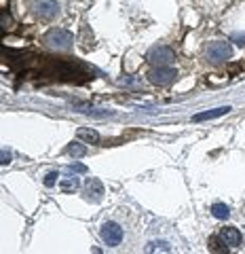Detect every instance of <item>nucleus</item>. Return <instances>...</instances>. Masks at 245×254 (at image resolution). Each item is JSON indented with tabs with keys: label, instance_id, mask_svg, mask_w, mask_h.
<instances>
[{
	"label": "nucleus",
	"instance_id": "obj_1",
	"mask_svg": "<svg viewBox=\"0 0 245 254\" xmlns=\"http://www.w3.org/2000/svg\"><path fill=\"white\" fill-rule=\"evenodd\" d=\"M72 34H70L68 30H61V28H53V30H49L45 34V43H47V47H51V49H55V51H66V49H70L72 47Z\"/></svg>",
	"mask_w": 245,
	"mask_h": 254
},
{
	"label": "nucleus",
	"instance_id": "obj_2",
	"mask_svg": "<svg viewBox=\"0 0 245 254\" xmlns=\"http://www.w3.org/2000/svg\"><path fill=\"white\" fill-rule=\"evenodd\" d=\"M176 76H178V72L171 66H154L148 72V81L152 85L163 87V85H169V83L176 81Z\"/></svg>",
	"mask_w": 245,
	"mask_h": 254
},
{
	"label": "nucleus",
	"instance_id": "obj_3",
	"mask_svg": "<svg viewBox=\"0 0 245 254\" xmlns=\"http://www.w3.org/2000/svg\"><path fill=\"white\" fill-rule=\"evenodd\" d=\"M99 235H101V240H104V244L112 246V248L123 242V229H121V225H116V222H112V220H108V222L101 225Z\"/></svg>",
	"mask_w": 245,
	"mask_h": 254
},
{
	"label": "nucleus",
	"instance_id": "obj_4",
	"mask_svg": "<svg viewBox=\"0 0 245 254\" xmlns=\"http://www.w3.org/2000/svg\"><path fill=\"white\" fill-rule=\"evenodd\" d=\"M205 53H207V58L211 62H224V60H231L233 55V47L228 43H220V41H213L207 45V49H205Z\"/></svg>",
	"mask_w": 245,
	"mask_h": 254
},
{
	"label": "nucleus",
	"instance_id": "obj_5",
	"mask_svg": "<svg viewBox=\"0 0 245 254\" xmlns=\"http://www.w3.org/2000/svg\"><path fill=\"white\" fill-rule=\"evenodd\" d=\"M34 11H36V17H41V19H53V17H57V13H59V4L55 2V0H36V4H34Z\"/></svg>",
	"mask_w": 245,
	"mask_h": 254
},
{
	"label": "nucleus",
	"instance_id": "obj_6",
	"mask_svg": "<svg viewBox=\"0 0 245 254\" xmlns=\"http://www.w3.org/2000/svg\"><path fill=\"white\" fill-rule=\"evenodd\" d=\"M148 62L154 64V66H169L173 62V51L169 47H154L148 53Z\"/></svg>",
	"mask_w": 245,
	"mask_h": 254
},
{
	"label": "nucleus",
	"instance_id": "obj_7",
	"mask_svg": "<svg viewBox=\"0 0 245 254\" xmlns=\"http://www.w3.org/2000/svg\"><path fill=\"white\" fill-rule=\"evenodd\" d=\"M83 197L91 203H99L101 197H104V185H101L98 178H89L85 182V195Z\"/></svg>",
	"mask_w": 245,
	"mask_h": 254
},
{
	"label": "nucleus",
	"instance_id": "obj_8",
	"mask_svg": "<svg viewBox=\"0 0 245 254\" xmlns=\"http://www.w3.org/2000/svg\"><path fill=\"white\" fill-rule=\"evenodd\" d=\"M231 113V106H222V108H213V110H207V113H199V115H195L193 117V121H209V119H218V117H222V115H228Z\"/></svg>",
	"mask_w": 245,
	"mask_h": 254
},
{
	"label": "nucleus",
	"instance_id": "obj_9",
	"mask_svg": "<svg viewBox=\"0 0 245 254\" xmlns=\"http://www.w3.org/2000/svg\"><path fill=\"white\" fill-rule=\"evenodd\" d=\"M222 237H224V242L231 246V248H237V246H241V233H239V229L226 227V229H222Z\"/></svg>",
	"mask_w": 245,
	"mask_h": 254
},
{
	"label": "nucleus",
	"instance_id": "obj_10",
	"mask_svg": "<svg viewBox=\"0 0 245 254\" xmlns=\"http://www.w3.org/2000/svg\"><path fill=\"white\" fill-rule=\"evenodd\" d=\"M78 138L85 140L87 144H98V142H99V133L93 131V129H85V127H81V129H78Z\"/></svg>",
	"mask_w": 245,
	"mask_h": 254
},
{
	"label": "nucleus",
	"instance_id": "obj_11",
	"mask_svg": "<svg viewBox=\"0 0 245 254\" xmlns=\"http://www.w3.org/2000/svg\"><path fill=\"white\" fill-rule=\"evenodd\" d=\"M66 153L70 155V157H85L87 155V146L85 144H81V142H70V144L66 146Z\"/></svg>",
	"mask_w": 245,
	"mask_h": 254
},
{
	"label": "nucleus",
	"instance_id": "obj_12",
	"mask_svg": "<svg viewBox=\"0 0 245 254\" xmlns=\"http://www.w3.org/2000/svg\"><path fill=\"white\" fill-rule=\"evenodd\" d=\"M211 214L216 216L218 220H226L228 216H231V210H228L226 203H213L211 205Z\"/></svg>",
	"mask_w": 245,
	"mask_h": 254
},
{
	"label": "nucleus",
	"instance_id": "obj_13",
	"mask_svg": "<svg viewBox=\"0 0 245 254\" xmlns=\"http://www.w3.org/2000/svg\"><path fill=\"white\" fill-rule=\"evenodd\" d=\"M228 248H231V246L224 242L222 235H220V237H211V240H209V250L211 252H228Z\"/></svg>",
	"mask_w": 245,
	"mask_h": 254
},
{
	"label": "nucleus",
	"instance_id": "obj_14",
	"mask_svg": "<svg viewBox=\"0 0 245 254\" xmlns=\"http://www.w3.org/2000/svg\"><path fill=\"white\" fill-rule=\"evenodd\" d=\"M76 189H78V180L74 176L61 180V190H64V193H74Z\"/></svg>",
	"mask_w": 245,
	"mask_h": 254
},
{
	"label": "nucleus",
	"instance_id": "obj_15",
	"mask_svg": "<svg viewBox=\"0 0 245 254\" xmlns=\"http://www.w3.org/2000/svg\"><path fill=\"white\" fill-rule=\"evenodd\" d=\"M146 250L148 252H171V246L165 242H150Z\"/></svg>",
	"mask_w": 245,
	"mask_h": 254
},
{
	"label": "nucleus",
	"instance_id": "obj_16",
	"mask_svg": "<svg viewBox=\"0 0 245 254\" xmlns=\"http://www.w3.org/2000/svg\"><path fill=\"white\" fill-rule=\"evenodd\" d=\"M57 178H59V176H57V172H49V174L45 176V180H43V182H45V187H53L55 182H57Z\"/></svg>",
	"mask_w": 245,
	"mask_h": 254
},
{
	"label": "nucleus",
	"instance_id": "obj_17",
	"mask_svg": "<svg viewBox=\"0 0 245 254\" xmlns=\"http://www.w3.org/2000/svg\"><path fill=\"white\" fill-rule=\"evenodd\" d=\"M68 170H70V172H74V174H87V168H85L83 163H72Z\"/></svg>",
	"mask_w": 245,
	"mask_h": 254
},
{
	"label": "nucleus",
	"instance_id": "obj_18",
	"mask_svg": "<svg viewBox=\"0 0 245 254\" xmlns=\"http://www.w3.org/2000/svg\"><path fill=\"white\" fill-rule=\"evenodd\" d=\"M9 163H11V150L4 148L2 150V165H9Z\"/></svg>",
	"mask_w": 245,
	"mask_h": 254
},
{
	"label": "nucleus",
	"instance_id": "obj_19",
	"mask_svg": "<svg viewBox=\"0 0 245 254\" xmlns=\"http://www.w3.org/2000/svg\"><path fill=\"white\" fill-rule=\"evenodd\" d=\"M233 41H235V43H239V45H245V34H235V36H233Z\"/></svg>",
	"mask_w": 245,
	"mask_h": 254
}]
</instances>
